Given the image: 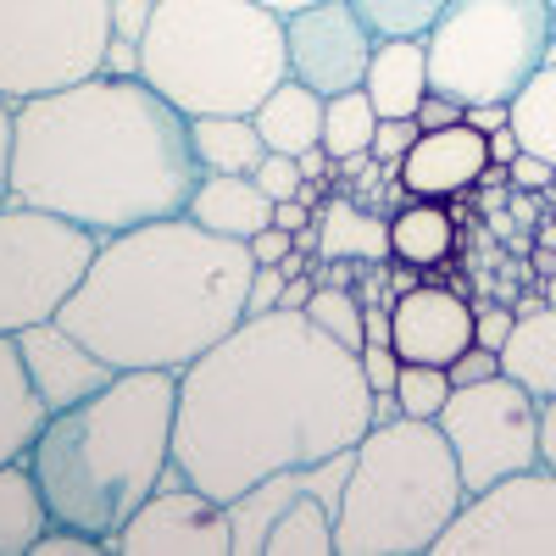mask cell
<instances>
[{
    "label": "cell",
    "mask_w": 556,
    "mask_h": 556,
    "mask_svg": "<svg viewBox=\"0 0 556 556\" xmlns=\"http://www.w3.org/2000/svg\"><path fill=\"white\" fill-rule=\"evenodd\" d=\"M362 96L374 101L379 117H412L417 101L429 96V51L424 39H379L367 62Z\"/></svg>",
    "instance_id": "ffe728a7"
},
{
    "label": "cell",
    "mask_w": 556,
    "mask_h": 556,
    "mask_svg": "<svg viewBox=\"0 0 556 556\" xmlns=\"http://www.w3.org/2000/svg\"><path fill=\"white\" fill-rule=\"evenodd\" d=\"M184 212H190L201 228H212V235H223V240H251L273 223V201L256 190L251 173H201V184H195V195H190Z\"/></svg>",
    "instance_id": "d6986e66"
},
{
    "label": "cell",
    "mask_w": 556,
    "mask_h": 556,
    "mask_svg": "<svg viewBox=\"0 0 556 556\" xmlns=\"http://www.w3.org/2000/svg\"><path fill=\"white\" fill-rule=\"evenodd\" d=\"M484 151H490V167H513V156L523 151V146H518V134H513V123L495 128V134H484Z\"/></svg>",
    "instance_id": "ee69618b"
},
{
    "label": "cell",
    "mask_w": 556,
    "mask_h": 556,
    "mask_svg": "<svg viewBox=\"0 0 556 556\" xmlns=\"http://www.w3.org/2000/svg\"><path fill=\"white\" fill-rule=\"evenodd\" d=\"M101 551H106V540L84 534V529H73V523H51V529L34 540L28 556H101Z\"/></svg>",
    "instance_id": "e575fe53"
},
{
    "label": "cell",
    "mask_w": 556,
    "mask_h": 556,
    "mask_svg": "<svg viewBox=\"0 0 556 556\" xmlns=\"http://www.w3.org/2000/svg\"><path fill=\"white\" fill-rule=\"evenodd\" d=\"M362 345H390V306H362Z\"/></svg>",
    "instance_id": "c3c4849f"
},
{
    "label": "cell",
    "mask_w": 556,
    "mask_h": 556,
    "mask_svg": "<svg viewBox=\"0 0 556 556\" xmlns=\"http://www.w3.org/2000/svg\"><path fill=\"white\" fill-rule=\"evenodd\" d=\"M173 412L178 374L162 367L117 374L101 395L51 412L28 451L51 523H73L112 551L117 529L173 473Z\"/></svg>",
    "instance_id": "277c9868"
},
{
    "label": "cell",
    "mask_w": 556,
    "mask_h": 556,
    "mask_svg": "<svg viewBox=\"0 0 556 556\" xmlns=\"http://www.w3.org/2000/svg\"><path fill=\"white\" fill-rule=\"evenodd\" d=\"M295 167H301V178H312V184H323V178H329V173H334V156H329V151H323V146H312V151H301V156H295Z\"/></svg>",
    "instance_id": "681fc988"
},
{
    "label": "cell",
    "mask_w": 556,
    "mask_h": 556,
    "mask_svg": "<svg viewBox=\"0 0 556 556\" xmlns=\"http://www.w3.org/2000/svg\"><path fill=\"white\" fill-rule=\"evenodd\" d=\"M256 190L267 195V201H290V195H301V167H295V156H285V151H267L262 162H256Z\"/></svg>",
    "instance_id": "d6a6232c"
},
{
    "label": "cell",
    "mask_w": 556,
    "mask_h": 556,
    "mask_svg": "<svg viewBox=\"0 0 556 556\" xmlns=\"http://www.w3.org/2000/svg\"><path fill=\"white\" fill-rule=\"evenodd\" d=\"M112 0H0V96L12 106L106 67Z\"/></svg>",
    "instance_id": "ba28073f"
},
{
    "label": "cell",
    "mask_w": 556,
    "mask_h": 556,
    "mask_svg": "<svg viewBox=\"0 0 556 556\" xmlns=\"http://www.w3.org/2000/svg\"><path fill=\"white\" fill-rule=\"evenodd\" d=\"M45 529H51V506H45L34 468L7 462L0 468V556H28Z\"/></svg>",
    "instance_id": "cb8c5ba5"
},
{
    "label": "cell",
    "mask_w": 556,
    "mask_h": 556,
    "mask_svg": "<svg viewBox=\"0 0 556 556\" xmlns=\"http://www.w3.org/2000/svg\"><path fill=\"white\" fill-rule=\"evenodd\" d=\"M45 424H51V406L39 401V390L28 379L17 334H0V468L7 462H28Z\"/></svg>",
    "instance_id": "44dd1931"
},
{
    "label": "cell",
    "mask_w": 556,
    "mask_h": 556,
    "mask_svg": "<svg viewBox=\"0 0 556 556\" xmlns=\"http://www.w3.org/2000/svg\"><path fill=\"white\" fill-rule=\"evenodd\" d=\"M351 473V451L285 468L228 501L235 556H334V513Z\"/></svg>",
    "instance_id": "30bf717a"
},
{
    "label": "cell",
    "mask_w": 556,
    "mask_h": 556,
    "mask_svg": "<svg viewBox=\"0 0 556 556\" xmlns=\"http://www.w3.org/2000/svg\"><path fill=\"white\" fill-rule=\"evenodd\" d=\"M312 290H317V278H312V273H301V278H285V295H278V306H285V312H301V306L312 301Z\"/></svg>",
    "instance_id": "f907efd6"
},
{
    "label": "cell",
    "mask_w": 556,
    "mask_h": 556,
    "mask_svg": "<svg viewBox=\"0 0 556 556\" xmlns=\"http://www.w3.org/2000/svg\"><path fill=\"white\" fill-rule=\"evenodd\" d=\"M156 0H112V45H106V67L117 78H139V39L151 28Z\"/></svg>",
    "instance_id": "f546056e"
},
{
    "label": "cell",
    "mask_w": 556,
    "mask_h": 556,
    "mask_svg": "<svg viewBox=\"0 0 556 556\" xmlns=\"http://www.w3.org/2000/svg\"><path fill=\"white\" fill-rule=\"evenodd\" d=\"M7 178H12V101L0 96V206H7Z\"/></svg>",
    "instance_id": "f6af8a7d"
},
{
    "label": "cell",
    "mask_w": 556,
    "mask_h": 556,
    "mask_svg": "<svg viewBox=\"0 0 556 556\" xmlns=\"http://www.w3.org/2000/svg\"><path fill=\"white\" fill-rule=\"evenodd\" d=\"M456 251V217L434 201H406L390 217V256L412 267H434Z\"/></svg>",
    "instance_id": "d4e9b609"
},
{
    "label": "cell",
    "mask_w": 556,
    "mask_h": 556,
    "mask_svg": "<svg viewBox=\"0 0 556 556\" xmlns=\"http://www.w3.org/2000/svg\"><path fill=\"white\" fill-rule=\"evenodd\" d=\"M101 240L89 228L23 201L0 206V334H23L56 317Z\"/></svg>",
    "instance_id": "9c48e42d"
},
{
    "label": "cell",
    "mask_w": 556,
    "mask_h": 556,
    "mask_svg": "<svg viewBox=\"0 0 556 556\" xmlns=\"http://www.w3.org/2000/svg\"><path fill=\"white\" fill-rule=\"evenodd\" d=\"M273 223L285 228V235H301V228H312V206L306 201H273Z\"/></svg>",
    "instance_id": "bcb514c9"
},
{
    "label": "cell",
    "mask_w": 556,
    "mask_h": 556,
    "mask_svg": "<svg viewBox=\"0 0 556 556\" xmlns=\"http://www.w3.org/2000/svg\"><path fill=\"white\" fill-rule=\"evenodd\" d=\"M545 7H551V51H556V0H545Z\"/></svg>",
    "instance_id": "9f6ffc18"
},
{
    "label": "cell",
    "mask_w": 556,
    "mask_h": 556,
    "mask_svg": "<svg viewBox=\"0 0 556 556\" xmlns=\"http://www.w3.org/2000/svg\"><path fill=\"white\" fill-rule=\"evenodd\" d=\"M451 401V374L429 362H401L395 379V406L401 417H440V406Z\"/></svg>",
    "instance_id": "1f68e13d"
},
{
    "label": "cell",
    "mask_w": 556,
    "mask_h": 556,
    "mask_svg": "<svg viewBox=\"0 0 556 556\" xmlns=\"http://www.w3.org/2000/svg\"><path fill=\"white\" fill-rule=\"evenodd\" d=\"M374 128H379V112L362 89H345V96L323 101V151H329L334 162L362 156L367 146H374Z\"/></svg>",
    "instance_id": "83f0119b"
},
{
    "label": "cell",
    "mask_w": 556,
    "mask_h": 556,
    "mask_svg": "<svg viewBox=\"0 0 556 556\" xmlns=\"http://www.w3.org/2000/svg\"><path fill=\"white\" fill-rule=\"evenodd\" d=\"M351 7L379 39H424L445 12V0H351Z\"/></svg>",
    "instance_id": "f1b7e54d"
},
{
    "label": "cell",
    "mask_w": 556,
    "mask_h": 556,
    "mask_svg": "<svg viewBox=\"0 0 556 556\" xmlns=\"http://www.w3.org/2000/svg\"><path fill=\"white\" fill-rule=\"evenodd\" d=\"M356 362H362L367 390H374V395H395V379H401V356H395V345H362Z\"/></svg>",
    "instance_id": "d590c367"
},
{
    "label": "cell",
    "mask_w": 556,
    "mask_h": 556,
    "mask_svg": "<svg viewBox=\"0 0 556 556\" xmlns=\"http://www.w3.org/2000/svg\"><path fill=\"white\" fill-rule=\"evenodd\" d=\"M256 134L267 151H285V156H301L312 146H323V96L306 89L301 78H285L273 96L251 112Z\"/></svg>",
    "instance_id": "603a6c76"
},
{
    "label": "cell",
    "mask_w": 556,
    "mask_h": 556,
    "mask_svg": "<svg viewBox=\"0 0 556 556\" xmlns=\"http://www.w3.org/2000/svg\"><path fill=\"white\" fill-rule=\"evenodd\" d=\"M545 306H556V273L545 278Z\"/></svg>",
    "instance_id": "11a10c76"
},
{
    "label": "cell",
    "mask_w": 556,
    "mask_h": 556,
    "mask_svg": "<svg viewBox=\"0 0 556 556\" xmlns=\"http://www.w3.org/2000/svg\"><path fill=\"white\" fill-rule=\"evenodd\" d=\"M440 556H556V473L523 468L490 490H473L445 523Z\"/></svg>",
    "instance_id": "7c38bea8"
},
{
    "label": "cell",
    "mask_w": 556,
    "mask_h": 556,
    "mask_svg": "<svg viewBox=\"0 0 556 556\" xmlns=\"http://www.w3.org/2000/svg\"><path fill=\"white\" fill-rule=\"evenodd\" d=\"M390 345H395L401 362L451 367L473 345V306L456 290L417 285V290L395 295V306H390Z\"/></svg>",
    "instance_id": "2e32d148"
},
{
    "label": "cell",
    "mask_w": 556,
    "mask_h": 556,
    "mask_svg": "<svg viewBox=\"0 0 556 556\" xmlns=\"http://www.w3.org/2000/svg\"><path fill=\"white\" fill-rule=\"evenodd\" d=\"M513 323H518V312L513 306H473V345H484V351H495L501 356V345L513 340Z\"/></svg>",
    "instance_id": "8d00e7d4"
},
{
    "label": "cell",
    "mask_w": 556,
    "mask_h": 556,
    "mask_svg": "<svg viewBox=\"0 0 556 556\" xmlns=\"http://www.w3.org/2000/svg\"><path fill=\"white\" fill-rule=\"evenodd\" d=\"M412 139H417V123L412 117H379V128H374V162L384 167V173H395L401 167V156L412 151Z\"/></svg>",
    "instance_id": "836d02e7"
},
{
    "label": "cell",
    "mask_w": 556,
    "mask_h": 556,
    "mask_svg": "<svg viewBox=\"0 0 556 556\" xmlns=\"http://www.w3.org/2000/svg\"><path fill=\"white\" fill-rule=\"evenodd\" d=\"M545 195H551V201H556V173H551V190H545Z\"/></svg>",
    "instance_id": "6f0895ef"
},
{
    "label": "cell",
    "mask_w": 556,
    "mask_h": 556,
    "mask_svg": "<svg viewBox=\"0 0 556 556\" xmlns=\"http://www.w3.org/2000/svg\"><path fill=\"white\" fill-rule=\"evenodd\" d=\"M534 267H540V278H551V273H556V245H540Z\"/></svg>",
    "instance_id": "db71d44e"
},
{
    "label": "cell",
    "mask_w": 556,
    "mask_h": 556,
    "mask_svg": "<svg viewBox=\"0 0 556 556\" xmlns=\"http://www.w3.org/2000/svg\"><path fill=\"white\" fill-rule=\"evenodd\" d=\"M245 245H251V262H256V267H278V262H285V256L295 251V235H285L278 223H267L262 235H251Z\"/></svg>",
    "instance_id": "b9f144b4"
},
{
    "label": "cell",
    "mask_w": 556,
    "mask_h": 556,
    "mask_svg": "<svg viewBox=\"0 0 556 556\" xmlns=\"http://www.w3.org/2000/svg\"><path fill=\"white\" fill-rule=\"evenodd\" d=\"M278 295H285V273H278V267H256L251 273V290H245V317L278 312Z\"/></svg>",
    "instance_id": "ab89813d"
},
{
    "label": "cell",
    "mask_w": 556,
    "mask_h": 556,
    "mask_svg": "<svg viewBox=\"0 0 556 556\" xmlns=\"http://www.w3.org/2000/svg\"><path fill=\"white\" fill-rule=\"evenodd\" d=\"M540 462L556 473V395L540 401Z\"/></svg>",
    "instance_id": "7dc6e473"
},
{
    "label": "cell",
    "mask_w": 556,
    "mask_h": 556,
    "mask_svg": "<svg viewBox=\"0 0 556 556\" xmlns=\"http://www.w3.org/2000/svg\"><path fill=\"white\" fill-rule=\"evenodd\" d=\"M468 501L434 417L367 424L334 513V556H424Z\"/></svg>",
    "instance_id": "8992f818"
},
{
    "label": "cell",
    "mask_w": 556,
    "mask_h": 556,
    "mask_svg": "<svg viewBox=\"0 0 556 556\" xmlns=\"http://www.w3.org/2000/svg\"><path fill=\"white\" fill-rule=\"evenodd\" d=\"M374 424V390L356 351L306 312L245 317L178 374L173 468L223 506L267 473L351 451Z\"/></svg>",
    "instance_id": "6da1fadb"
},
{
    "label": "cell",
    "mask_w": 556,
    "mask_h": 556,
    "mask_svg": "<svg viewBox=\"0 0 556 556\" xmlns=\"http://www.w3.org/2000/svg\"><path fill=\"white\" fill-rule=\"evenodd\" d=\"M506 117H513L518 146L556 167V51L545 56V67L518 89V96L506 101Z\"/></svg>",
    "instance_id": "4316f807"
},
{
    "label": "cell",
    "mask_w": 556,
    "mask_h": 556,
    "mask_svg": "<svg viewBox=\"0 0 556 556\" xmlns=\"http://www.w3.org/2000/svg\"><path fill=\"white\" fill-rule=\"evenodd\" d=\"M551 162L545 156H534V151H518L513 156V167H506V184H513V190H523V195H545L551 190Z\"/></svg>",
    "instance_id": "74e56055"
},
{
    "label": "cell",
    "mask_w": 556,
    "mask_h": 556,
    "mask_svg": "<svg viewBox=\"0 0 556 556\" xmlns=\"http://www.w3.org/2000/svg\"><path fill=\"white\" fill-rule=\"evenodd\" d=\"M267 12H278V17H290V12H301V7H317V0H262Z\"/></svg>",
    "instance_id": "816d5d0a"
},
{
    "label": "cell",
    "mask_w": 556,
    "mask_h": 556,
    "mask_svg": "<svg viewBox=\"0 0 556 556\" xmlns=\"http://www.w3.org/2000/svg\"><path fill=\"white\" fill-rule=\"evenodd\" d=\"M462 123L479 128V134H495V128H506L513 117H506V106H501V101H479V106H462Z\"/></svg>",
    "instance_id": "7bdbcfd3"
},
{
    "label": "cell",
    "mask_w": 556,
    "mask_h": 556,
    "mask_svg": "<svg viewBox=\"0 0 556 556\" xmlns=\"http://www.w3.org/2000/svg\"><path fill=\"white\" fill-rule=\"evenodd\" d=\"M139 78L184 117H251L290 78L285 17L262 0H156Z\"/></svg>",
    "instance_id": "5b68a950"
},
{
    "label": "cell",
    "mask_w": 556,
    "mask_h": 556,
    "mask_svg": "<svg viewBox=\"0 0 556 556\" xmlns=\"http://www.w3.org/2000/svg\"><path fill=\"white\" fill-rule=\"evenodd\" d=\"M434 424L456 456V473L468 495L513 479L523 468H540V401L506 374L456 384Z\"/></svg>",
    "instance_id": "8fae6325"
},
{
    "label": "cell",
    "mask_w": 556,
    "mask_h": 556,
    "mask_svg": "<svg viewBox=\"0 0 556 556\" xmlns=\"http://www.w3.org/2000/svg\"><path fill=\"white\" fill-rule=\"evenodd\" d=\"M401 406H395V395H374V424H390Z\"/></svg>",
    "instance_id": "f5cc1de1"
},
{
    "label": "cell",
    "mask_w": 556,
    "mask_h": 556,
    "mask_svg": "<svg viewBox=\"0 0 556 556\" xmlns=\"http://www.w3.org/2000/svg\"><path fill=\"white\" fill-rule=\"evenodd\" d=\"M412 123H417V134H434V128H451V123H462V101H451V96H440V89H429V96L417 101Z\"/></svg>",
    "instance_id": "60d3db41"
},
{
    "label": "cell",
    "mask_w": 556,
    "mask_h": 556,
    "mask_svg": "<svg viewBox=\"0 0 556 556\" xmlns=\"http://www.w3.org/2000/svg\"><path fill=\"white\" fill-rule=\"evenodd\" d=\"M251 245L201 228L190 212L106 235L56 323L117 374H184L245 323Z\"/></svg>",
    "instance_id": "3957f363"
},
{
    "label": "cell",
    "mask_w": 556,
    "mask_h": 556,
    "mask_svg": "<svg viewBox=\"0 0 556 556\" xmlns=\"http://www.w3.org/2000/svg\"><path fill=\"white\" fill-rule=\"evenodd\" d=\"M190 146L201 173H256L267 156L251 117H190Z\"/></svg>",
    "instance_id": "484cf974"
},
{
    "label": "cell",
    "mask_w": 556,
    "mask_h": 556,
    "mask_svg": "<svg viewBox=\"0 0 556 556\" xmlns=\"http://www.w3.org/2000/svg\"><path fill=\"white\" fill-rule=\"evenodd\" d=\"M484 167H490L484 134L468 128V123H451V128H434V134H417L412 151L395 167V178L412 201H445V195L479 190Z\"/></svg>",
    "instance_id": "e0dca14e"
},
{
    "label": "cell",
    "mask_w": 556,
    "mask_h": 556,
    "mask_svg": "<svg viewBox=\"0 0 556 556\" xmlns=\"http://www.w3.org/2000/svg\"><path fill=\"white\" fill-rule=\"evenodd\" d=\"M112 551L123 556H235V529L228 506L206 490H195L178 468L146 495V506L117 529Z\"/></svg>",
    "instance_id": "4fadbf2b"
},
{
    "label": "cell",
    "mask_w": 556,
    "mask_h": 556,
    "mask_svg": "<svg viewBox=\"0 0 556 556\" xmlns=\"http://www.w3.org/2000/svg\"><path fill=\"white\" fill-rule=\"evenodd\" d=\"M429 89L479 106L513 101L551 56V7L545 0H445L424 34Z\"/></svg>",
    "instance_id": "52a82bcc"
},
{
    "label": "cell",
    "mask_w": 556,
    "mask_h": 556,
    "mask_svg": "<svg viewBox=\"0 0 556 556\" xmlns=\"http://www.w3.org/2000/svg\"><path fill=\"white\" fill-rule=\"evenodd\" d=\"M501 374L523 384L534 401L556 395V306H529L513 323V340L501 345Z\"/></svg>",
    "instance_id": "7402d4cb"
},
{
    "label": "cell",
    "mask_w": 556,
    "mask_h": 556,
    "mask_svg": "<svg viewBox=\"0 0 556 556\" xmlns=\"http://www.w3.org/2000/svg\"><path fill=\"white\" fill-rule=\"evenodd\" d=\"M312 235H317V256L312 262H362L379 267L390 262V223L379 212H367L351 195H329L312 212Z\"/></svg>",
    "instance_id": "ac0fdd59"
},
{
    "label": "cell",
    "mask_w": 556,
    "mask_h": 556,
    "mask_svg": "<svg viewBox=\"0 0 556 556\" xmlns=\"http://www.w3.org/2000/svg\"><path fill=\"white\" fill-rule=\"evenodd\" d=\"M312 323L329 340H340L345 351H362V301H356V290H340V285H317L312 290V301L301 306Z\"/></svg>",
    "instance_id": "4dcf8cb0"
},
{
    "label": "cell",
    "mask_w": 556,
    "mask_h": 556,
    "mask_svg": "<svg viewBox=\"0 0 556 556\" xmlns=\"http://www.w3.org/2000/svg\"><path fill=\"white\" fill-rule=\"evenodd\" d=\"M379 34L356 17L351 0H317L285 17V51H290V78L317 89L323 101L362 89L367 62H374Z\"/></svg>",
    "instance_id": "5bb4252c"
},
{
    "label": "cell",
    "mask_w": 556,
    "mask_h": 556,
    "mask_svg": "<svg viewBox=\"0 0 556 556\" xmlns=\"http://www.w3.org/2000/svg\"><path fill=\"white\" fill-rule=\"evenodd\" d=\"M17 351H23V367H28L39 401L51 406V412H67V406H78L89 395H101L117 379V367L101 362L73 329H62L56 317H45V323H34V329H23L17 334Z\"/></svg>",
    "instance_id": "9a60e30c"
},
{
    "label": "cell",
    "mask_w": 556,
    "mask_h": 556,
    "mask_svg": "<svg viewBox=\"0 0 556 556\" xmlns=\"http://www.w3.org/2000/svg\"><path fill=\"white\" fill-rule=\"evenodd\" d=\"M201 184L190 117L146 78L96 73L12 106L7 201L56 212L96 240L178 217Z\"/></svg>",
    "instance_id": "7a4b0ae2"
},
{
    "label": "cell",
    "mask_w": 556,
    "mask_h": 556,
    "mask_svg": "<svg viewBox=\"0 0 556 556\" xmlns=\"http://www.w3.org/2000/svg\"><path fill=\"white\" fill-rule=\"evenodd\" d=\"M445 374H451V390H456V384H479V379H495V374H501V356L484 351V345H468V351L445 367Z\"/></svg>",
    "instance_id": "f35d334b"
}]
</instances>
